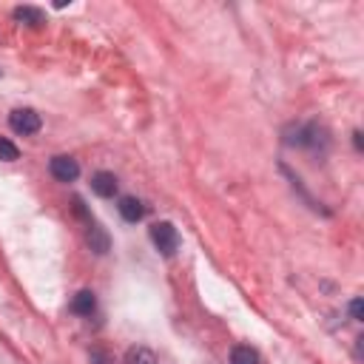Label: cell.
Wrapping results in <instances>:
<instances>
[{
	"label": "cell",
	"mask_w": 364,
	"mask_h": 364,
	"mask_svg": "<svg viewBox=\"0 0 364 364\" xmlns=\"http://www.w3.org/2000/svg\"><path fill=\"white\" fill-rule=\"evenodd\" d=\"M17 157H20L17 145H15L12 140H6V137H0V160H6V163H15Z\"/></svg>",
	"instance_id": "cell-11"
},
{
	"label": "cell",
	"mask_w": 364,
	"mask_h": 364,
	"mask_svg": "<svg viewBox=\"0 0 364 364\" xmlns=\"http://www.w3.org/2000/svg\"><path fill=\"white\" fill-rule=\"evenodd\" d=\"M231 364H259V353L248 345H239L231 350Z\"/></svg>",
	"instance_id": "cell-8"
},
{
	"label": "cell",
	"mask_w": 364,
	"mask_h": 364,
	"mask_svg": "<svg viewBox=\"0 0 364 364\" xmlns=\"http://www.w3.org/2000/svg\"><path fill=\"white\" fill-rule=\"evenodd\" d=\"M15 20L28 23V26H40L43 23V12L35 9V6H20V9H15Z\"/></svg>",
	"instance_id": "cell-10"
},
{
	"label": "cell",
	"mask_w": 364,
	"mask_h": 364,
	"mask_svg": "<svg viewBox=\"0 0 364 364\" xmlns=\"http://www.w3.org/2000/svg\"><path fill=\"white\" fill-rule=\"evenodd\" d=\"M126 364H157V356H154V350L140 345V347H131L126 353Z\"/></svg>",
	"instance_id": "cell-9"
},
{
	"label": "cell",
	"mask_w": 364,
	"mask_h": 364,
	"mask_svg": "<svg viewBox=\"0 0 364 364\" xmlns=\"http://www.w3.org/2000/svg\"><path fill=\"white\" fill-rule=\"evenodd\" d=\"M117 176L111 174V171H97L94 176H91V191H94L97 197H103V199H111L114 194H117Z\"/></svg>",
	"instance_id": "cell-4"
},
{
	"label": "cell",
	"mask_w": 364,
	"mask_h": 364,
	"mask_svg": "<svg viewBox=\"0 0 364 364\" xmlns=\"http://www.w3.org/2000/svg\"><path fill=\"white\" fill-rule=\"evenodd\" d=\"M117 210H119V217H123L126 222H140L145 217V205L137 197H123V199H119V205H117Z\"/></svg>",
	"instance_id": "cell-5"
},
{
	"label": "cell",
	"mask_w": 364,
	"mask_h": 364,
	"mask_svg": "<svg viewBox=\"0 0 364 364\" xmlns=\"http://www.w3.org/2000/svg\"><path fill=\"white\" fill-rule=\"evenodd\" d=\"M9 126H12L15 134L28 137V134H38V131H40L43 119H40V114H38L35 108H15V111L9 114Z\"/></svg>",
	"instance_id": "cell-2"
},
{
	"label": "cell",
	"mask_w": 364,
	"mask_h": 364,
	"mask_svg": "<svg viewBox=\"0 0 364 364\" xmlns=\"http://www.w3.org/2000/svg\"><path fill=\"white\" fill-rule=\"evenodd\" d=\"M350 316H353V322H361V319H364V301H361L358 296L350 301Z\"/></svg>",
	"instance_id": "cell-12"
},
{
	"label": "cell",
	"mask_w": 364,
	"mask_h": 364,
	"mask_svg": "<svg viewBox=\"0 0 364 364\" xmlns=\"http://www.w3.org/2000/svg\"><path fill=\"white\" fill-rule=\"evenodd\" d=\"M97 311V299L91 290H80L74 299H72V313L74 316H91Z\"/></svg>",
	"instance_id": "cell-6"
},
{
	"label": "cell",
	"mask_w": 364,
	"mask_h": 364,
	"mask_svg": "<svg viewBox=\"0 0 364 364\" xmlns=\"http://www.w3.org/2000/svg\"><path fill=\"white\" fill-rule=\"evenodd\" d=\"M85 242H88V248L94 251V254H108V248H111V242H108V233L100 228V225H88V236H85Z\"/></svg>",
	"instance_id": "cell-7"
},
{
	"label": "cell",
	"mask_w": 364,
	"mask_h": 364,
	"mask_svg": "<svg viewBox=\"0 0 364 364\" xmlns=\"http://www.w3.org/2000/svg\"><path fill=\"white\" fill-rule=\"evenodd\" d=\"M151 242H154V248L163 254V256H174L179 251V233L171 222H154L151 225Z\"/></svg>",
	"instance_id": "cell-1"
},
{
	"label": "cell",
	"mask_w": 364,
	"mask_h": 364,
	"mask_svg": "<svg viewBox=\"0 0 364 364\" xmlns=\"http://www.w3.org/2000/svg\"><path fill=\"white\" fill-rule=\"evenodd\" d=\"M353 145H356L358 151L364 148V142H361V131H353Z\"/></svg>",
	"instance_id": "cell-13"
},
{
	"label": "cell",
	"mask_w": 364,
	"mask_h": 364,
	"mask_svg": "<svg viewBox=\"0 0 364 364\" xmlns=\"http://www.w3.org/2000/svg\"><path fill=\"white\" fill-rule=\"evenodd\" d=\"M49 171H51V176H54L57 182H74V179L80 176V165H77V160H74V157H66V154L51 157Z\"/></svg>",
	"instance_id": "cell-3"
}]
</instances>
